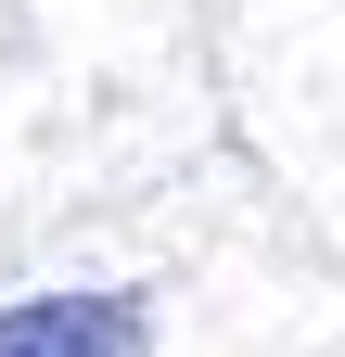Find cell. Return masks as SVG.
I'll use <instances>...</instances> for the list:
<instances>
[{
  "label": "cell",
  "mask_w": 345,
  "mask_h": 357,
  "mask_svg": "<svg viewBox=\"0 0 345 357\" xmlns=\"http://www.w3.org/2000/svg\"><path fill=\"white\" fill-rule=\"evenodd\" d=\"M141 294H26L0 306V357H141Z\"/></svg>",
  "instance_id": "1"
}]
</instances>
